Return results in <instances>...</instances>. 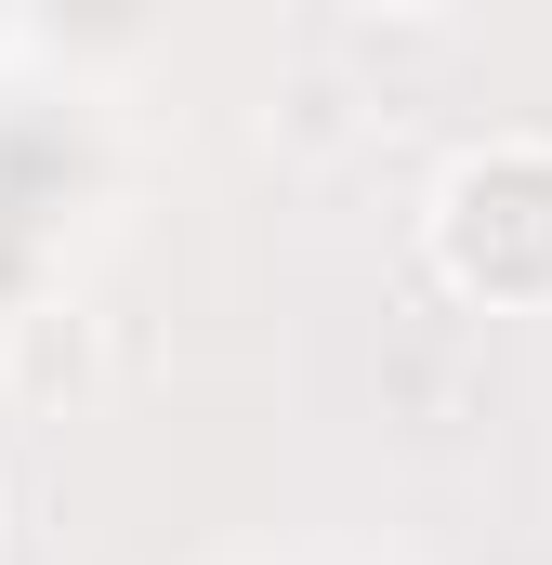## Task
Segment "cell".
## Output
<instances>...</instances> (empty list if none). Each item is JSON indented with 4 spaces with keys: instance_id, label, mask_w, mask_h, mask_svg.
<instances>
[{
    "instance_id": "6da1fadb",
    "label": "cell",
    "mask_w": 552,
    "mask_h": 565,
    "mask_svg": "<svg viewBox=\"0 0 552 565\" xmlns=\"http://www.w3.org/2000/svg\"><path fill=\"white\" fill-rule=\"evenodd\" d=\"M421 264L474 316H552V132L460 145L421 198Z\"/></svg>"
}]
</instances>
